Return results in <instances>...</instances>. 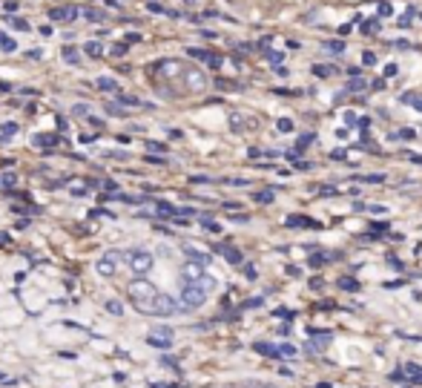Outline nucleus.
Here are the masks:
<instances>
[{
    "label": "nucleus",
    "instance_id": "obj_42",
    "mask_svg": "<svg viewBox=\"0 0 422 388\" xmlns=\"http://www.w3.org/2000/svg\"><path fill=\"white\" fill-rule=\"evenodd\" d=\"M107 311H109V314H115V316H121V314H124V308H121V302H112V300L107 302Z\"/></svg>",
    "mask_w": 422,
    "mask_h": 388
},
{
    "label": "nucleus",
    "instance_id": "obj_40",
    "mask_svg": "<svg viewBox=\"0 0 422 388\" xmlns=\"http://www.w3.org/2000/svg\"><path fill=\"white\" fill-rule=\"evenodd\" d=\"M224 185H230V187H245V185H250L247 178H224Z\"/></svg>",
    "mask_w": 422,
    "mask_h": 388
},
{
    "label": "nucleus",
    "instance_id": "obj_53",
    "mask_svg": "<svg viewBox=\"0 0 422 388\" xmlns=\"http://www.w3.org/2000/svg\"><path fill=\"white\" fill-rule=\"evenodd\" d=\"M394 46H397V49H411V44H408V41H397Z\"/></svg>",
    "mask_w": 422,
    "mask_h": 388
},
{
    "label": "nucleus",
    "instance_id": "obj_19",
    "mask_svg": "<svg viewBox=\"0 0 422 388\" xmlns=\"http://www.w3.org/2000/svg\"><path fill=\"white\" fill-rule=\"evenodd\" d=\"M115 101H118L121 107H138V104H141L135 95H124V93H115Z\"/></svg>",
    "mask_w": 422,
    "mask_h": 388
},
{
    "label": "nucleus",
    "instance_id": "obj_29",
    "mask_svg": "<svg viewBox=\"0 0 422 388\" xmlns=\"http://www.w3.org/2000/svg\"><path fill=\"white\" fill-rule=\"evenodd\" d=\"M365 86H368V83H365V81H362V78H359V75H356V78H350V81H348V89H350V93H359V89H365Z\"/></svg>",
    "mask_w": 422,
    "mask_h": 388
},
{
    "label": "nucleus",
    "instance_id": "obj_10",
    "mask_svg": "<svg viewBox=\"0 0 422 388\" xmlns=\"http://www.w3.org/2000/svg\"><path fill=\"white\" fill-rule=\"evenodd\" d=\"M178 69H184L178 61H161L153 67V75H164V78H178Z\"/></svg>",
    "mask_w": 422,
    "mask_h": 388
},
{
    "label": "nucleus",
    "instance_id": "obj_16",
    "mask_svg": "<svg viewBox=\"0 0 422 388\" xmlns=\"http://www.w3.org/2000/svg\"><path fill=\"white\" fill-rule=\"evenodd\" d=\"M313 75H316V78H334V75H336V67H330V64H327V67H325V64H316V67H313Z\"/></svg>",
    "mask_w": 422,
    "mask_h": 388
},
{
    "label": "nucleus",
    "instance_id": "obj_57",
    "mask_svg": "<svg viewBox=\"0 0 422 388\" xmlns=\"http://www.w3.org/2000/svg\"><path fill=\"white\" fill-rule=\"evenodd\" d=\"M408 388H414V385H408Z\"/></svg>",
    "mask_w": 422,
    "mask_h": 388
},
{
    "label": "nucleus",
    "instance_id": "obj_8",
    "mask_svg": "<svg viewBox=\"0 0 422 388\" xmlns=\"http://www.w3.org/2000/svg\"><path fill=\"white\" fill-rule=\"evenodd\" d=\"M253 348H256V354H261V356H293V354H296V348H293V345H270V342H256Z\"/></svg>",
    "mask_w": 422,
    "mask_h": 388
},
{
    "label": "nucleus",
    "instance_id": "obj_26",
    "mask_svg": "<svg viewBox=\"0 0 422 388\" xmlns=\"http://www.w3.org/2000/svg\"><path fill=\"white\" fill-rule=\"evenodd\" d=\"M253 199H256L259 204H270V201H273V199H276V193H273V190H259V193H256Z\"/></svg>",
    "mask_w": 422,
    "mask_h": 388
},
{
    "label": "nucleus",
    "instance_id": "obj_34",
    "mask_svg": "<svg viewBox=\"0 0 422 388\" xmlns=\"http://www.w3.org/2000/svg\"><path fill=\"white\" fill-rule=\"evenodd\" d=\"M18 133V124H4L0 127V141H6V135H15Z\"/></svg>",
    "mask_w": 422,
    "mask_h": 388
},
{
    "label": "nucleus",
    "instance_id": "obj_18",
    "mask_svg": "<svg viewBox=\"0 0 422 388\" xmlns=\"http://www.w3.org/2000/svg\"><path fill=\"white\" fill-rule=\"evenodd\" d=\"M322 49L330 52V55H339V52H345V44H342V41H325Z\"/></svg>",
    "mask_w": 422,
    "mask_h": 388
},
{
    "label": "nucleus",
    "instance_id": "obj_9",
    "mask_svg": "<svg viewBox=\"0 0 422 388\" xmlns=\"http://www.w3.org/2000/svg\"><path fill=\"white\" fill-rule=\"evenodd\" d=\"M78 15H81V12H78V6H72V4L57 6V9H52V12H49V18H52V20H64V23H72Z\"/></svg>",
    "mask_w": 422,
    "mask_h": 388
},
{
    "label": "nucleus",
    "instance_id": "obj_24",
    "mask_svg": "<svg viewBox=\"0 0 422 388\" xmlns=\"http://www.w3.org/2000/svg\"><path fill=\"white\" fill-rule=\"evenodd\" d=\"M15 49H18V44H15L9 35L0 32V52H15Z\"/></svg>",
    "mask_w": 422,
    "mask_h": 388
},
{
    "label": "nucleus",
    "instance_id": "obj_39",
    "mask_svg": "<svg viewBox=\"0 0 422 388\" xmlns=\"http://www.w3.org/2000/svg\"><path fill=\"white\" fill-rule=\"evenodd\" d=\"M147 150H149V153H167V147L158 144V141H147Z\"/></svg>",
    "mask_w": 422,
    "mask_h": 388
},
{
    "label": "nucleus",
    "instance_id": "obj_30",
    "mask_svg": "<svg viewBox=\"0 0 422 388\" xmlns=\"http://www.w3.org/2000/svg\"><path fill=\"white\" fill-rule=\"evenodd\" d=\"M187 55H193V58H198V61H207V64H210V58H213V55H210L207 49H187Z\"/></svg>",
    "mask_w": 422,
    "mask_h": 388
},
{
    "label": "nucleus",
    "instance_id": "obj_7",
    "mask_svg": "<svg viewBox=\"0 0 422 388\" xmlns=\"http://www.w3.org/2000/svg\"><path fill=\"white\" fill-rule=\"evenodd\" d=\"M124 256L121 250H107L101 259H98V265H95V271H98V276H115V271H118V259Z\"/></svg>",
    "mask_w": 422,
    "mask_h": 388
},
{
    "label": "nucleus",
    "instance_id": "obj_25",
    "mask_svg": "<svg viewBox=\"0 0 422 388\" xmlns=\"http://www.w3.org/2000/svg\"><path fill=\"white\" fill-rule=\"evenodd\" d=\"M83 52H86L89 58H101V55H104V49H101V44H95V41H89V44L83 46Z\"/></svg>",
    "mask_w": 422,
    "mask_h": 388
},
{
    "label": "nucleus",
    "instance_id": "obj_27",
    "mask_svg": "<svg viewBox=\"0 0 422 388\" xmlns=\"http://www.w3.org/2000/svg\"><path fill=\"white\" fill-rule=\"evenodd\" d=\"M402 104H411L414 109H419V112H422V95H411V93H405V95H402Z\"/></svg>",
    "mask_w": 422,
    "mask_h": 388
},
{
    "label": "nucleus",
    "instance_id": "obj_15",
    "mask_svg": "<svg viewBox=\"0 0 422 388\" xmlns=\"http://www.w3.org/2000/svg\"><path fill=\"white\" fill-rule=\"evenodd\" d=\"M95 83H98V89H104V93H121V89H118V81H115V78H98Z\"/></svg>",
    "mask_w": 422,
    "mask_h": 388
},
{
    "label": "nucleus",
    "instance_id": "obj_50",
    "mask_svg": "<svg viewBox=\"0 0 422 388\" xmlns=\"http://www.w3.org/2000/svg\"><path fill=\"white\" fill-rule=\"evenodd\" d=\"M245 274H247V279H256V267H253V265H247V267H245Z\"/></svg>",
    "mask_w": 422,
    "mask_h": 388
},
{
    "label": "nucleus",
    "instance_id": "obj_13",
    "mask_svg": "<svg viewBox=\"0 0 422 388\" xmlns=\"http://www.w3.org/2000/svg\"><path fill=\"white\" fill-rule=\"evenodd\" d=\"M285 225H287V227H319V222H313V219H308V216H290Z\"/></svg>",
    "mask_w": 422,
    "mask_h": 388
},
{
    "label": "nucleus",
    "instance_id": "obj_58",
    "mask_svg": "<svg viewBox=\"0 0 422 388\" xmlns=\"http://www.w3.org/2000/svg\"><path fill=\"white\" fill-rule=\"evenodd\" d=\"M419 18H422V15H419Z\"/></svg>",
    "mask_w": 422,
    "mask_h": 388
},
{
    "label": "nucleus",
    "instance_id": "obj_56",
    "mask_svg": "<svg viewBox=\"0 0 422 388\" xmlns=\"http://www.w3.org/2000/svg\"><path fill=\"white\" fill-rule=\"evenodd\" d=\"M261 388H276V385H261Z\"/></svg>",
    "mask_w": 422,
    "mask_h": 388
},
{
    "label": "nucleus",
    "instance_id": "obj_36",
    "mask_svg": "<svg viewBox=\"0 0 422 388\" xmlns=\"http://www.w3.org/2000/svg\"><path fill=\"white\" fill-rule=\"evenodd\" d=\"M327 342H330V334H322V337H316V340H313L311 345H313V351H322V348H325Z\"/></svg>",
    "mask_w": 422,
    "mask_h": 388
},
{
    "label": "nucleus",
    "instance_id": "obj_28",
    "mask_svg": "<svg viewBox=\"0 0 422 388\" xmlns=\"http://www.w3.org/2000/svg\"><path fill=\"white\" fill-rule=\"evenodd\" d=\"M104 109H107V115H115V118H124V109H121V107H118L115 101H112V104L107 101V104H104Z\"/></svg>",
    "mask_w": 422,
    "mask_h": 388
},
{
    "label": "nucleus",
    "instance_id": "obj_32",
    "mask_svg": "<svg viewBox=\"0 0 422 388\" xmlns=\"http://www.w3.org/2000/svg\"><path fill=\"white\" fill-rule=\"evenodd\" d=\"M127 52H130V46H127V44H115V46L109 49V55H115V58H124Z\"/></svg>",
    "mask_w": 422,
    "mask_h": 388
},
{
    "label": "nucleus",
    "instance_id": "obj_35",
    "mask_svg": "<svg viewBox=\"0 0 422 388\" xmlns=\"http://www.w3.org/2000/svg\"><path fill=\"white\" fill-rule=\"evenodd\" d=\"M394 138H400V141H414V138H416V133H414L411 127H405V130H400Z\"/></svg>",
    "mask_w": 422,
    "mask_h": 388
},
{
    "label": "nucleus",
    "instance_id": "obj_48",
    "mask_svg": "<svg viewBox=\"0 0 422 388\" xmlns=\"http://www.w3.org/2000/svg\"><path fill=\"white\" fill-rule=\"evenodd\" d=\"M379 15H390V4H385V0H382V4H379Z\"/></svg>",
    "mask_w": 422,
    "mask_h": 388
},
{
    "label": "nucleus",
    "instance_id": "obj_46",
    "mask_svg": "<svg viewBox=\"0 0 422 388\" xmlns=\"http://www.w3.org/2000/svg\"><path fill=\"white\" fill-rule=\"evenodd\" d=\"M147 9H149V12H167L161 4H147Z\"/></svg>",
    "mask_w": 422,
    "mask_h": 388
},
{
    "label": "nucleus",
    "instance_id": "obj_55",
    "mask_svg": "<svg viewBox=\"0 0 422 388\" xmlns=\"http://www.w3.org/2000/svg\"><path fill=\"white\" fill-rule=\"evenodd\" d=\"M184 4H187V6H196V4H198V0H184Z\"/></svg>",
    "mask_w": 422,
    "mask_h": 388
},
{
    "label": "nucleus",
    "instance_id": "obj_33",
    "mask_svg": "<svg viewBox=\"0 0 422 388\" xmlns=\"http://www.w3.org/2000/svg\"><path fill=\"white\" fill-rule=\"evenodd\" d=\"M201 225H204V227H207L210 233H222V227H219V225H216L213 219H210V216H201Z\"/></svg>",
    "mask_w": 422,
    "mask_h": 388
},
{
    "label": "nucleus",
    "instance_id": "obj_41",
    "mask_svg": "<svg viewBox=\"0 0 422 388\" xmlns=\"http://www.w3.org/2000/svg\"><path fill=\"white\" fill-rule=\"evenodd\" d=\"M9 26H12V29H20V32H26V29H29V23H26L23 18H15V20H9Z\"/></svg>",
    "mask_w": 422,
    "mask_h": 388
},
{
    "label": "nucleus",
    "instance_id": "obj_45",
    "mask_svg": "<svg viewBox=\"0 0 422 388\" xmlns=\"http://www.w3.org/2000/svg\"><path fill=\"white\" fill-rule=\"evenodd\" d=\"M362 61H365V64H376V55H374V52H365V55H362Z\"/></svg>",
    "mask_w": 422,
    "mask_h": 388
},
{
    "label": "nucleus",
    "instance_id": "obj_49",
    "mask_svg": "<svg viewBox=\"0 0 422 388\" xmlns=\"http://www.w3.org/2000/svg\"><path fill=\"white\" fill-rule=\"evenodd\" d=\"M236 207H241V204H238V201H224V210H230V213H233Z\"/></svg>",
    "mask_w": 422,
    "mask_h": 388
},
{
    "label": "nucleus",
    "instance_id": "obj_37",
    "mask_svg": "<svg viewBox=\"0 0 422 388\" xmlns=\"http://www.w3.org/2000/svg\"><path fill=\"white\" fill-rule=\"evenodd\" d=\"M276 127H279V133H290V130H293V121H290V118H279Z\"/></svg>",
    "mask_w": 422,
    "mask_h": 388
},
{
    "label": "nucleus",
    "instance_id": "obj_3",
    "mask_svg": "<svg viewBox=\"0 0 422 388\" xmlns=\"http://www.w3.org/2000/svg\"><path fill=\"white\" fill-rule=\"evenodd\" d=\"M207 293L201 285H184L181 282V293H178V302H181V311H198L204 302H207Z\"/></svg>",
    "mask_w": 422,
    "mask_h": 388
},
{
    "label": "nucleus",
    "instance_id": "obj_14",
    "mask_svg": "<svg viewBox=\"0 0 422 388\" xmlns=\"http://www.w3.org/2000/svg\"><path fill=\"white\" fill-rule=\"evenodd\" d=\"M57 141H60V138H57V135H49V133H43V135L38 133V135L32 138V144H35V147H55Z\"/></svg>",
    "mask_w": 422,
    "mask_h": 388
},
{
    "label": "nucleus",
    "instance_id": "obj_1",
    "mask_svg": "<svg viewBox=\"0 0 422 388\" xmlns=\"http://www.w3.org/2000/svg\"><path fill=\"white\" fill-rule=\"evenodd\" d=\"M130 300H132V308L138 314H147V316H172L181 311V302L172 300V296L161 293L149 279L138 276L130 282Z\"/></svg>",
    "mask_w": 422,
    "mask_h": 388
},
{
    "label": "nucleus",
    "instance_id": "obj_38",
    "mask_svg": "<svg viewBox=\"0 0 422 388\" xmlns=\"http://www.w3.org/2000/svg\"><path fill=\"white\" fill-rule=\"evenodd\" d=\"M339 288L342 290H359V282L356 279H339Z\"/></svg>",
    "mask_w": 422,
    "mask_h": 388
},
{
    "label": "nucleus",
    "instance_id": "obj_52",
    "mask_svg": "<svg viewBox=\"0 0 422 388\" xmlns=\"http://www.w3.org/2000/svg\"><path fill=\"white\" fill-rule=\"evenodd\" d=\"M104 190H118V185H115L112 178H109V182H104Z\"/></svg>",
    "mask_w": 422,
    "mask_h": 388
},
{
    "label": "nucleus",
    "instance_id": "obj_44",
    "mask_svg": "<svg viewBox=\"0 0 422 388\" xmlns=\"http://www.w3.org/2000/svg\"><path fill=\"white\" fill-rule=\"evenodd\" d=\"M325 259H327V256H311V259H308V262H311V265H313V267H319V265H325Z\"/></svg>",
    "mask_w": 422,
    "mask_h": 388
},
{
    "label": "nucleus",
    "instance_id": "obj_20",
    "mask_svg": "<svg viewBox=\"0 0 422 388\" xmlns=\"http://www.w3.org/2000/svg\"><path fill=\"white\" fill-rule=\"evenodd\" d=\"M72 115H81V118H86V121H89V118H93V107H89V104H75Z\"/></svg>",
    "mask_w": 422,
    "mask_h": 388
},
{
    "label": "nucleus",
    "instance_id": "obj_17",
    "mask_svg": "<svg viewBox=\"0 0 422 388\" xmlns=\"http://www.w3.org/2000/svg\"><path fill=\"white\" fill-rule=\"evenodd\" d=\"M402 374H405V377H408V380H414V382H422V368H419V366H416V363H408V366H405V371H402Z\"/></svg>",
    "mask_w": 422,
    "mask_h": 388
},
{
    "label": "nucleus",
    "instance_id": "obj_54",
    "mask_svg": "<svg viewBox=\"0 0 422 388\" xmlns=\"http://www.w3.org/2000/svg\"><path fill=\"white\" fill-rule=\"evenodd\" d=\"M149 388H175V385H164V382H153Z\"/></svg>",
    "mask_w": 422,
    "mask_h": 388
},
{
    "label": "nucleus",
    "instance_id": "obj_12",
    "mask_svg": "<svg viewBox=\"0 0 422 388\" xmlns=\"http://www.w3.org/2000/svg\"><path fill=\"white\" fill-rule=\"evenodd\" d=\"M219 253L230 262V265H241L245 259H241V250H236V248H230V245H224V248H219Z\"/></svg>",
    "mask_w": 422,
    "mask_h": 388
},
{
    "label": "nucleus",
    "instance_id": "obj_4",
    "mask_svg": "<svg viewBox=\"0 0 422 388\" xmlns=\"http://www.w3.org/2000/svg\"><path fill=\"white\" fill-rule=\"evenodd\" d=\"M124 262L130 265V271H132V274L144 276V274L153 271V262H156V259H153V253L144 250V248H132V250L124 253Z\"/></svg>",
    "mask_w": 422,
    "mask_h": 388
},
{
    "label": "nucleus",
    "instance_id": "obj_21",
    "mask_svg": "<svg viewBox=\"0 0 422 388\" xmlns=\"http://www.w3.org/2000/svg\"><path fill=\"white\" fill-rule=\"evenodd\" d=\"M379 29H382L379 18H371V20H365V26H362V32H365V35H374V32H379Z\"/></svg>",
    "mask_w": 422,
    "mask_h": 388
},
{
    "label": "nucleus",
    "instance_id": "obj_31",
    "mask_svg": "<svg viewBox=\"0 0 422 388\" xmlns=\"http://www.w3.org/2000/svg\"><path fill=\"white\" fill-rule=\"evenodd\" d=\"M313 138H316L313 133H305V135H301V138H299V144H296V147H299V150H308V147L313 144Z\"/></svg>",
    "mask_w": 422,
    "mask_h": 388
},
{
    "label": "nucleus",
    "instance_id": "obj_43",
    "mask_svg": "<svg viewBox=\"0 0 422 388\" xmlns=\"http://www.w3.org/2000/svg\"><path fill=\"white\" fill-rule=\"evenodd\" d=\"M397 72H400V67H397V64H388V67H385V78H394Z\"/></svg>",
    "mask_w": 422,
    "mask_h": 388
},
{
    "label": "nucleus",
    "instance_id": "obj_2",
    "mask_svg": "<svg viewBox=\"0 0 422 388\" xmlns=\"http://www.w3.org/2000/svg\"><path fill=\"white\" fill-rule=\"evenodd\" d=\"M181 282H184V285H201L204 290L216 288V279L207 276L204 265H198V262H184V265H181Z\"/></svg>",
    "mask_w": 422,
    "mask_h": 388
},
{
    "label": "nucleus",
    "instance_id": "obj_51",
    "mask_svg": "<svg viewBox=\"0 0 422 388\" xmlns=\"http://www.w3.org/2000/svg\"><path fill=\"white\" fill-rule=\"evenodd\" d=\"M93 141H95V135H86V133L81 135V144H93Z\"/></svg>",
    "mask_w": 422,
    "mask_h": 388
},
{
    "label": "nucleus",
    "instance_id": "obj_47",
    "mask_svg": "<svg viewBox=\"0 0 422 388\" xmlns=\"http://www.w3.org/2000/svg\"><path fill=\"white\" fill-rule=\"evenodd\" d=\"M147 161H149V164H167L161 156H147Z\"/></svg>",
    "mask_w": 422,
    "mask_h": 388
},
{
    "label": "nucleus",
    "instance_id": "obj_22",
    "mask_svg": "<svg viewBox=\"0 0 422 388\" xmlns=\"http://www.w3.org/2000/svg\"><path fill=\"white\" fill-rule=\"evenodd\" d=\"M60 55H64L67 64H78V61H81V55H78L72 46H64V49H60Z\"/></svg>",
    "mask_w": 422,
    "mask_h": 388
},
{
    "label": "nucleus",
    "instance_id": "obj_6",
    "mask_svg": "<svg viewBox=\"0 0 422 388\" xmlns=\"http://www.w3.org/2000/svg\"><path fill=\"white\" fill-rule=\"evenodd\" d=\"M147 342L153 345V348H158V351H167V348H172V328H167V325H156L153 331H149Z\"/></svg>",
    "mask_w": 422,
    "mask_h": 388
},
{
    "label": "nucleus",
    "instance_id": "obj_11",
    "mask_svg": "<svg viewBox=\"0 0 422 388\" xmlns=\"http://www.w3.org/2000/svg\"><path fill=\"white\" fill-rule=\"evenodd\" d=\"M184 253H187V259L190 262H198V265H210V259H213V256H210V253H204V250H198V248H184Z\"/></svg>",
    "mask_w": 422,
    "mask_h": 388
},
{
    "label": "nucleus",
    "instance_id": "obj_23",
    "mask_svg": "<svg viewBox=\"0 0 422 388\" xmlns=\"http://www.w3.org/2000/svg\"><path fill=\"white\" fill-rule=\"evenodd\" d=\"M83 18H86V20H93V23H101V20H107V15H104L101 9H83Z\"/></svg>",
    "mask_w": 422,
    "mask_h": 388
},
{
    "label": "nucleus",
    "instance_id": "obj_5",
    "mask_svg": "<svg viewBox=\"0 0 422 388\" xmlns=\"http://www.w3.org/2000/svg\"><path fill=\"white\" fill-rule=\"evenodd\" d=\"M184 86L190 89V93L201 95V93H207V86H210V81H207L204 69H198V67H187V69H184Z\"/></svg>",
    "mask_w": 422,
    "mask_h": 388
}]
</instances>
